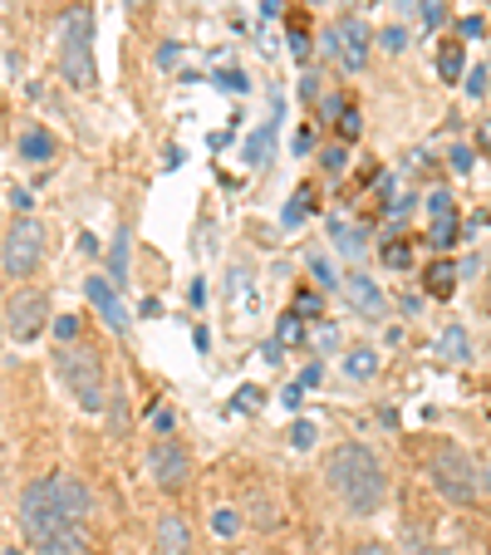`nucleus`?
Returning <instances> with one entry per match:
<instances>
[{
  "mask_svg": "<svg viewBox=\"0 0 491 555\" xmlns=\"http://www.w3.org/2000/svg\"><path fill=\"white\" fill-rule=\"evenodd\" d=\"M324 482L345 502L349 516H374L388 502V472L364 442H339L324 462Z\"/></svg>",
  "mask_w": 491,
  "mask_h": 555,
  "instance_id": "nucleus-1",
  "label": "nucleus"
},
{
  "mask_svg": "<svg viewBox=\"0 0 491 555\" xmlns=\"http://www.w3.org/2000/svg\"><path fill=\"white\" fill-rule=\"evenodd\" d=\"M54 374H60V384L79 399L85 413H104L108 364H104V354H99V345H89V339H69V345H60L54 349Z\"/></svg>",
  "mask_w": 491,
  "mask_h": 555,
  "instance_id": "nucleus-2",
  "label": "nucleus"
},
{
  "mask_svg": "<svg viewBox=\"0 0 491 555\" xmlns=\"http://www.w3.org/2000/svg\"><path fill=\"white\" fill-rule=\"evenodd\" d=\"M60 74L69 89H94L99 64H94V11L89 5H69L60 21Z\"/></svg>",
  "mask_w": 491,
  "mask_h": 555,
  "instance_id": "nucleus-3",
  "label": "nucleus"
},
{
  "mask_svg": "<svg viewBox=\"0 0 491 555\" xmlns=\"http://www.w3.org/2000/svg\"><path fill=\"white\" fill-rule=\"evenodd\" d=\"M428 477L432 487H438L448 502L467 506L471 496H477V467H471V457L457 448V442H428Z\"/></svg>",
  "mask_w": 491,
  "mask_h": 555,
  "instance_id": "nucleus-4",
  "label": "nucleus"
},
{
  "mask_svg": "<svg viewBox=\"0 0 491 555\" xmlns=\"http://www.w3.org/2000/svg\"><path fill=\"white\" fill-rule=\"evenodd\" d=\"M40 261H44V227L35 217H15V227L0 242V271L21 285L40 271Z\"/></svg>",
  "mask_w": 491,
  "mask_h": 555,
  "instance_id": "nucleus-5",
  "label": "nucleus"
},
{
  "mask_svg": "<svg viewBox=\"0 0 491 555\" xmlns=\"http://www.w3.org/2000/svg\"><path fill=\"white\" fill-rule=\"evenodd\" d=\"M21 531L30 535L35 545H40V541H50V535H60V531H74V526L64 521L60 502H54V487H50V477H35V482L21 492Z\"/></svg>",
  "mask_w": 491,
  "mask_h": 555,
  "instance_id": "nucleus-6",
  "label": "nucleus"
},
{
  "mask_svg": "<svg viewBox=\"0 0 491 555\" xmlns=\"http://www.w3.org/2000/svg\"><path fill=\"white\" fill-rule=\"evenodd\" d=\"M50 295L35 291V285H15V295L5 300V335L15 339V345H30L35 335H40L44 325H50Z\"/></svg>",
  "mask_w": 491,
  "mask_h": 555,
  "instance_id": "nucleus-7",
  "label": "nucleus"
},
{
  "mask_svg": "<svg viewBox=\"0 0 491 555\" xmlns=\"http://www.w3.org/2000/svg\"><path fill=\"white\" fill-rule=\"evenodd\" d=\"M147 472H153V482L163 487V492H182V487L192 482V452L182 448V442L163 438L147 448Z\"/></svg>",
  "mask_w": 491,
  "mask_h": 555,
  "instance_id": "nucleus-8",
  "label": "nucleus"
},
{
  "mask_svg": "<svg viewBox=\"0 0 491 555\" xmlns=\"http://www.w3.org/2000/svg\"><path fill=\"white\" fill-rule=\"evenodd\" d=\"M369 44H374V30H369L364 21H339L335 30H330V50H335V60L354 74L369 64Z\"/></svg>",
  "mask_w": 491,
  "mask_h": 555,
  "instance_id": "nucleus-9",
  "label": "nucleus"
},
{
  "mask_svg": "<svg viewBox=\"0 0 491 555\" xmlns=\"http://www.w3.org/2000/svg\"><path fill=\"white\" fill-rule=\"evenodd\" d=\"M50 487H54V502H60V512H64V521L79 531V526L89 521V512H94V492H89L74 472H50Z\"/></svg>",
  "mask_w": 491,
  "mask_h": 555,
  "instance_id": "nucleus-10",
  "label": "nucleus"
},
{
  "mask_svg": "<svg viewBox=\"0 0 491 555\" xmlns=\"http://www.w3.org/2000/svg\"><path fill=\"white\" fill-rule=\"evenodd\" d=\"M85 295H89V305L99 310V320H104V325L114 330L118 339H124V335H128V310H124V300H118L114 281H108V275H89V281H85Z\"/></svg>",
  "mask_w": 491,
  "mask_h": 555,
  "instance_id": "nucleus-11",
  "label": "nucleus"
},
{
  "mask_svg": "<svg viewBox=\"0 0 491 555\" xmlns=\"http://www.w3.org/2000/svg\"><path fill=\"white\" fill-rule=\"evenodd\" d=\"M192 526H188V516L182 512H163L157 516V526H153V551L157 555H192Z\"/></svg>",
  "mask_w": 491,
  "mask_h": 555,
  "instance_id": "nucleus-12",
  "label": "nucleus"
},
{
  "mask_svg": "<svg viewBox=\"0 0 491 555\" xmlns=\"http://www.w3.org/2000/svg\"><path fill=\"white\" fill-rule=\"evenodd\" d=\"M339 291H345V300L354 305L364 320H384V314H388V295L378 291L369 275H345V281H339Z\"/></svg>",
  "mask_w": 491,
  "mask_h": 555,
  "instance_id": "nucleus-13",
  "label": "nucleus"
},
{
  "mask_svg": "<svg viewBox=\"0 0 491 555\" xmlns=\"http://www.w3.org/2000/svg\"><path fill=\"white\" fill-rule=\"evenodd\" d=\"M428 207H432V236H428V242L438 246V251H448V246L457 242V207H452L448 192H432Z\"/></svg>",
  "mask_w": 491,
  "mask_h": 555,
  "instance_id": "nucleus-14",
  "label": "nucleus"
},
{
  "mask_svg": "<svg viewBox=\"0 0 491 555\" xmlns=\"http://www.w3.org/2000/svg\"><path fill=\"white\" fill-rule=\"evenodd\" d=\"M54 157V138L44 128H25L21 133V163H50Z\"/></svg>",
  "mask_w": 491,
  "mask_h": 555,
  "instance_id": "nucleus-15",
  "label": "nucleus"
},
{
  "mask_svg": "<svg viewBox=\"0 0 491 555\" xmlns=\"http://www.w3.org/2000/svg\"><path fill=\"white\" fill-rule=\"evenodd\" d=\"M35 555H94V551H89V541L79 531H60V535L35 545Z\"/></svg>",
  "mask_w": 491,
  "mask_h": 555,
  "instance_id": "nucleus-16",
  "label": "nucleus"
},
{
  "mask_svg": "<svg viewBox=\"0 0 491 555\" xmlns=\"http://www.w3.org/2000/svg\"><path fill=\"white\" fill-rule=\"evenodd\" d=\"M271 153H275V124H261L251 133V143H246V163H251V168H266Z\"/></svg>",
  "mask_w": 491,
  "mask_h": 555,
  "instance_id": "nucleus-17",
  "label": "nucleus"
},
{
  "mask_svg": "<svg viewBox=\"0 0 491 555\" xmlns=\"http://www.w3.org/2000/svg\"><path fill=\"white\" fill-rule=\"evenodd\" d=\"M438 354H442V359H467V330H462V325L442 330V339H438Z\"/></svg>",
  "mask_w": 491,
  "mask_h": 555,
  "instance_id": "nucleus-18",
  "label": "nucleus"
},
{
  "mask_svg": "<svg viewBox=\"0 0 491 555\" xmlns=\"http://www.w3.org/2000/svg\"><path fill=\"white\" fill-rule=\"evenodd\" d=\"M462 60H467V54H462V44H457V40H452L448 50L438 54V74H442V79H448V85H457V74H462Z\"/></svg>",
  "mask_w": 491,
  "mask_h": 555,
  "instance_id": "nucleus-19",
  "label": "nucleus"
},
{
  "mask_svg": "<svg viewBox=\"0 0 491 555\" xmlns=\"http://www.w3.org/2000/svg\"><path fill=\"white\" fill-rule=\"evenodd\" d=\"M108 271H114V281H128V231H118L114 251H108Z\"/></svg>",
  "mask_w": 491,
  "mask_h": 555,
  "instance_id": "nucleus-20",
  "label": "nucleus"
},
{
  "mask_svg": "<svg viewBox=\"0 0 491 555\" xmlns=\"http://www.w3.org/2000/svg\"><path fill=\"white\" fill-rule=\"evenodd\" d=\"M452 281H457V271H452L448 261H438V266L428 271V291H432V295H448V291H452Z\"/></svg>",
  "mask_w": 491,
  "mask_h": 555,
  "instance_id": "nucleus-21",
  "label": "nucleus"
},
{
  "mask_svg": "<svg viewBox=\"0 0 491 555\" xmlns=\"http://www.w3.org/2000/svg\"><path fill=\"white\" fill-rule=\"evenodd\" d=\"M349 374H354V378H369V374H374V369H378V359L374 354H369V349H354V354H349Z\"/></svg>",
  "mask_w": 491,
  "mask_h": 555,
  "instance_id": "nucleus-22",
  "label": "nucleus"
},
{
  "mask_svg": "<svg viewBox=\"0 0 491 555\" xmlns=\"http://www.w3.org/2000/svg\"><path fill=\"white\" fill-rule=\"evenodd\" d=\"M378 44H384V50H388V54L408 50V30H403V25H388V30H384V35H378Z\"/></svg>",
  "mask_w": 491,
  "mask_h": 555,
  "instance_id": "nucleus-23",
  "label": "nucleus"
},
{
  "mask_svg": "<svg viewBox=\"0 0 491 555\" xmlns=\"http://www.w3.org/2000/svg\"><path fill=\"white\" fill-rule=\"evenodd\" d=\"M305 335V320H300V310H290L281 320V345H290V339H300Z\"/></svg>",
  "mask_w": 491,
  "mask_h": 555,
  "instance_id": "nucleus-24",
  "label": "nucleus"
},
{
  "mask_svg": "<svg viewBox=\"0 0 491 555\" xmlns=\"http://www.w3.org/2000/svg\"><path fill=\"white\" fill-rule=\"evenodd\" d=\"M54 339H60V345L79 339V320H74V314H60V320H54Z\"/></svg>",
  "mask_w": 491,
  "mask_h": 555,
  "instance_id": "nucleus-25",
  "label": "nucleus"
},
{
  "mask_svg": "<svg viewBox=\"0 0 491 555\" xmlns=\"http://www.w3.org/2000/svg\"><path fill=\"white\" fill-rule=\"evenodd\" d=\"M211 531H217V535H236L241 531L236 512H211Z\"/></svg>",
  "mask_w": 491,
  "mask_h": 555,
  "instance_id": "nucleus-26",
  "label": "nucleus"
},
{
  "mask_svg": "<svg viewBox=\"0 0 491 555\" xmlns=\"http://www.w3.org/2000/svg\"><path fill=\"white\" fill-rule=\"evenodd\" d=\"M305 211H310V192H300V197H295L290 207H285V227H300Z\"/></svg>",
  "mask_w": 491,
  "mask_h": 555,
  "instance_id": "nucleus-27",
  "label": "nucleus"
},
{
  "mask_svg": "<svg viewBox=\"0 0 491 555\" xmlns=\"http://www.w3.org/2000/svg\"><path fill=\"white\" fill-rule=\"evenodd\" d=\"M324 172H330V178L345 172V147H324Z\"/></svg>",
  "mask_w": 491,
  "mask_h": 555,
  "instance_id": "nucleus-28",
  "label": "nucleus"
},
{
  "mask_svg": "<svg viewBox=\"0 0 491 555\" xmlns=\"http://www.w3.org/2000/svg\"><path fill=\"white\" fill-rule=\"evenodd\" d=\"M290 442H295V448H310V442H314V428H310V423H295V428H290Z\"/></svg>",
  "mask_w": 491,
  "mask_h": 555,
  "instance_id": "nucleus-29",
  "label": "nucleus"
},
{
  "mask_svg": "<svg viewBox=\"0 0 491 555\" xmlns=\"http://www.w3.org/2000/svg\"><path fill=\"white\" fill-rule=\"evenodd\" d=\"M310 271L320 275V285H335V271H330V261H324V256H314V261H310Z\"/></svg>",
  "mask_w": 491,
  "mask_h": 555,
  "instance_id": "nucleus-30",
  "label": "nucleus"
},
{
  "mask_svg": "<svg viewBox=\"0 0 491 555\" xmlns=\"http://www.w3.org/2000/svg\"><path fill=\"white\" fill-rule=\"evenodd\" d=\"M384 261H388V266H408V261H413V251H408V246H388Z\"/></svg>",
  "mask_w": 491,
  "mask_h": 555,
  "instance_id": "nucleus-31",
  "label": "nucleus"
},
{
  "mask_svg": "<svg viewBox=\"0 0 491 555\" xmlns=\"http://www.w3.org/2000/svg\"><path fill=\"white\" fill-rule=\"evenodd\" d=\"M217 85H221V89H231V94H241V89H246V79L227 69V74H217Z\"/></svg>",
  "mask_w": 491,
  "mask_h": 555,
  "instance_id": "nucleus-32",
  "label": "nucleus"
},
{
  "mask_svg": "<svg viewBox=\"0 0 491 555\" xmlns=\"http://www.w3.org/2000/svg\"><path fill=\"white\" fill-rule=\"evenodd\" d=\"M423 21H428V25H442V0H423Z\"/></svg>",
  "mask_w": 491,
  "mask_h": 555,
  "instance_id": "nucleus-33",
  "label": "nucleus"
},
{
  "mask_svg": "<svg viewBox=\"0 0 491 555\" xmlns=\"http://www.w3.org/2000/svg\"><path fill=\"white\" fill-rule=\"evenodd\" d=\"M261 399H266L261 388H241V393H236V403H241V409H256V403H261Z\"/></svg>",
  "mask_w": 491,
  "mask_h": 555,
  "instance_id": "nucleus-34",
  "label": "nucleus"
},
{
  "mask_svg": "<svg viewBox=\"0 0 491 555\" xmlns=\"http://www.w3.org/2000/svg\"><path fill=\"white\" fill-rule=\"evenodd\" d=\"M290 50H295V60H305V54H310V40H305L300 30H290Z\"/></svg>",
  "mask_w": 491,
  "mask_h": 555,
  "instance_id": "nucleus-35",
  "label": "nucleus"
},
{
  "mask_svg": "<svg viewBox=\"0 0 491 555\" xmlns=\"http://www.w3.org/2000/svg\"><path fill=\"white\" fill-rule=\"evenodd\" d=\"M281 399H285V409H300V399H305V388H300V384H290V388H285V393H281Z\"/></svg>",
  "mask_w": 491,
  "mask_h": 555,
  "instance_id": "nucleus-36",
  "label": "nucleus"
},
{
  "mask_svg": "<svg viewBox=\"0 0 491 555\" xmlns=\"http://www.w3.org/2000/svg\"><path fill=\"white\" fill-rule=\"evenodd\" d=\"M452 168H457V172L471 168V153H467V147H452Z\"/></svg>",
  "mask_w": 491,
  "mask_h": 555,
  "instance_id": "nucleus-37",
  "label": "nucleus"
},
{
  "mask_svg": "<svg viewBox=\"0 0 491 555\" xmlns=\"http://www.w3.org/2000/svg\"><path fill=\"white\" fill-rule=\"evenodd\" d=\"M339 128H345V138H359V114H354V108H345V124H339Z\"/></svg>",
  "mask_w": 491,
  "mask_h": 555,
  "instance_id": "nucleus-38",
  "label": "nucleus"
},
{
  "mask_svg": "<svg viewBox=\"0 0 491 555\" xmlns=\"http://www.w3.org/2000/svg\"><path fill=\"white\" fill-rule=\"evenodd\" d=\"M295 310H305V314H314V310H320V300H314V295H300V300H295Z\"/></svg>",
  "mask_w": 491,
  "mask_h": 555,
  "instance_id": "nucleus-39",
  "label": "nucleus"
},
{
  "mask_svg": "<svg viewBox=\"0 0 491 555\" xmlns=\"http://www.w3.org/2000/svg\"><path fill=\"white\" fill-rule=\"evenodd\" d=\"M354 555H393V551H388V545H359Z\"/></svg>",
  "mask_w": 491,
  "mask_h": 555,
  "instance_id": "nucleus-40",
  "label": "nucleus"
},
{
  "mask_svg": "<svg viewBox=\"0 0 491 555\" xmlns=\"http://www.w3.org/2000/svg\"><path fill=\"white\" fill-rule=\"evenodd\" d=\"M481 143H487V147H491V124H487V128H481Z\"/></svg>",
  "mask_w": 491,
  "mask_h": 555,
  "instance_id": "nucleus-41",
  "label": "nucleus"
},
{
  "mask_svg": "<svg viewBox=\"0 0 491 555\" xmlns=\"http://www.w3.org/2000/svg\"><path fill=\"white\" fill-rule=\"evenodd\" d=\"M5 555H25V551H21V545H11V551H5Z\"/></svg>",
  "mask_w": 491,
  "mask_h": 555,
  "instance_id": "nucleus-42",
  "label": "nucleus"
},
{
  "mask_svg": "<svg viewBox=\"0 0 491 555\" xmlns=\"http://www.w3.org/2000/svg\"><path fill=\"white\" fill-rule=\"evenodd\" d=\"M0 335H5V310H0Z\"/></svg>",
  "mask_w": 491,
  "mask_h": 555,
  "instance_id": "nucleus-43",
  "label": "nucleus"
}]
</instances>
